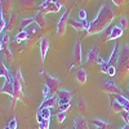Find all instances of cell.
<instances>
[{"label":"cell","instance_id":"obj_35","mask_svg":"<svg viewBox=\"0 0 129 129\" xmlns=\"http://www.w3.org/2000/svg\"><path fill=\"white\" fill-rule=\"evenodd\" d=\"M8 126H9V129H17V119L13 116L12 119L9 120V123H8Z\"/></svg>","mask_w":129,"mask_h":129},{"label":"cell","instance_id":"obj_21","mask_svg":"<svg viewBox=\"0 0 129 129\" xmlns=\"http://www.w3.org/2000/svg\"><path fill=\"white\" fill-rule=\"evenodd\" d=\"M115 100L123 106L124 111H129V98H126V97L123 95V94H116V98Z\"/></svg>","mask_w":129,"mask_h":129},{"label":"cell","instance_id":"obj_22","mask_svg":"<svg viewBox=\"0 0 129 129\" xmlns=\"http://www.w3.org/2000/svg\"><path fill=\"white\" fill-rule=\"evenodd\" d=\"M97 58H98V49H97V48H92L90 52L88 53L87 63L90 64V63H93V62H97Z\"/></svg>","mask_w":129,"mask_h":129},{"label":"cell","instance_id":"obj_12","mask_svg":"<svg viewBox=\"0 0 129 129\" xmlns=\"http://www.w3.org/2000/svg\"><path fill=\"white\" fill-rule=\"evenodd\" d=\"M48 49H49V40H48V38H45V36L40 38V58H41L43 62L45 61Z\"/></svg>","mask_w":129,"mask_h":129},{"label":"cell","instance_id":"obj_47","mask_svg":"<svg viewBox=\"0 0 129 129\" xmlns=\"http://www.w3.org/2000/svg\"><path fill=\"white\" fill-rule=\"evenodd\" d=\"M94 129H101V128H95V126H94Z\"/></svg>","mask_w":129,"mask_h":129},{"label":"cell","instance_id":"obj_8","mask_svg":"<svg viewBox=\"0 0 129 129\" xmlns=\"http://www.w3.org/2000/svg\"><path fill=\"white\" fill-rule=\"evenodd\" d=\"M13 83V89H14V98H17L18 101H22L25 98V94H23V85L21 84L14 76L12 79Z\"/></svg>","mask_w":129,"mask_h":129},{"label":"cell","instance_id":"obj_18","mask_svg":"<svg viewBox=\"0 0 129 129\" xmlns=\"http://www.w3.org/2000/svg\"><path fill=\"white\" fill-rule=\"evenodd\" d=\"M35 23L40 27V28H47L48 26V22H47V18H45V14L43 12H39L35 14Z\"/></svg>","mask_w":129,"mask_h":129},{"label":"cell","instance_id":"obj_33","mask_svg":"<svg viewBox=\"0 0 129 129\" xmlns=\"http://www.w3.org/2000/svg\"><path fill=\"white\" fill-rule=\"evenodd\" d=\"M14 78L25 87V79H23V76H22V72H21V70H17V72H16V75H14Z\"/></svg>","mask_w":129,"mask_h":129},{"label":"cell","instance_id":"obj_42","mask_svg":"<svg viewBox=\"0 0 129 129\" xmlns=\"http://www.w3.org/2000/svg\"><path fill=\"white\" fill-rule=\"evenodd\" d=\"M121 116H123V119H124L126 123H129V111H123V112H121Z\"/></svg>","mask_w":129,"mask_h":129},{"label":"cell","instance_id":"obj_39","mask_svg":"<svg viewBox=\"0 0 129 129\" xmlns=\"http://www.w3.org/2000/svg\"><path fill=\"white\" fill-rule=\"evenodd\" d=\"M39 129H49V120H44L39 123Z\"/></svg>","mask_w":129,"mask_h":129},{"label":"cell","instance_id":"obj_5","mask_svg":"<svg viewBox=\"0 0 129 129\" xmlns=\"http://www.w3.org/2000/svg\"><path fill=\"white\" fill-rule=\"evenodd\" d=\"M61 8H62V5H59L58 3L52 2V0H45L44 3H41L39 5V10L43 12L44 14H47V13H58L61 10Z\"/></svg>","mask_w":129,"mask_h":129},{"label":"cell","instance_id":"obj_10","mask_svg":"<svg viewBox=\"0 0 129 129\" xmlns=\"http://www.w3.org/2000/svg\"><path fill=\"white\" fill-rule=\"evenodd\" d=\"M71 98H72V92L71 90L62 89V90L58 92V102H59V105L71 103Z\"/></svg>","mask_w":129,"mask_h":129},{"label":"cell","instance_id":"obj_41","mask_svg":"<svg viewBox=\"0 0 129 129\" xmlns=\"http://www.w3.org/2000/svg\"><path fill=\"white\" fill-rule=\"evenodd\" d=\"M79 18H80V21L87 19V12H85V9H80L79 10Z\"/></svg>","mask_w":129,"mask_h":129},{"label":"cell","instance_id":"obj_11","mask_svg":"<svg viewBox=\"0 0 129 129\" xmlns=\"http://www.w3.org/2000/svg\"><path fill=\"white\" fill-rule=\"evenodd\" d=\"M58 105H59L58 97L52 95V97H49L48 100H44V101L41 102V105H40L39 109H54V107L58 106Z\"/></svg>","mask_w":129,"mask_h":129},{"label":"cell","instance_id":"obj_3","mask_svg":"<svg viewBox=\"0 0 129 129\" xmlns=\"http://www.w3.org/2000/svg\"><path fill=\"white\" fill-rule=\"evenodd\" d=\"M44 81H45V87L49 88L52 95H56L57 92H59V87H61V81L56 78V76H52L49 74H44Z\"/></svg>","mask_w":129,"mask_h":129},{"label":"cell","instance_id":"obj_31","mask_svg":"<svg viewBox=\"0 0 129 129\" xmlns=\"http://www.w3.org/2000/svg\"><path fill=\"white\" fill-rule=\"evenodd\" d=\"M78 107H79V110H81V111H85L87 110V102H85V100L83 98H79V101H78Z\"/></svg>","mask_w":129,"mask_h":129},{"label":"cell","instance_id":"obj_14","mask_svg":"<svg viewBox=\"0 0 129 129\" xmlns=\"http://www.w3.org/2000/svg\"><path fill=\"white\" fill-rule=\"evenodd\" d=\"M124 30L120 27V26H114L110 28L109 34H107V39L106 40H115V39H119L121 35H123Z\"/></svg>","mask_w":129,"mask_h":129},{"label":"cell","instance_id":"obj_25","mask_svg":"<svg viewBox=\"0 0 129 129\" xmlns=\"http://www.w3.org/2000/svg\"><path fill=\"white\" fill-rule=\"evenodd\" d=\"M9 43H10L9 35L8 34H3L2 35V41H0V49H2V52L9 49Z\"/></svg>","mask_w":129,"mask_h":129},{"label":"cell","instance_id":"obj_28","mask_svg":"<svg viewBox=\"0 0 129 129\" xmlns=\"http://www.w3.org/2000/svg\"><path fill=\"white\" fill-rule=\"evenodd\" d=\"M93 125H94L95 128L106 129L107 126H109V123H107V121H103V120H101V119H94V120H93Z\"/></svg>","mask_w":129,"mask_h":129},{"label":"cell","instance_id":"obj_20","mask_svg":"<svg viewBox=\"0 0 129 129\" xmlns=\"http://www.w3.org/2000/svg\"><path fill=\"white\" fill-rule=\"evenodd\" d=\"M0 76H2L5 81H12V76H10V74H9V70L7 69V66H5V63L2 61V64H0Z\"/></svg>","mask_w":129,"mask_h":129},{"label":"cell","instance_id":"obj_16","mask_svg":"<svg viewBox=\"0 0 129 129\" xmlns=\"http://www.w3.org/2000/svg\"><path fill=\"white\" fill-rule=\"evenodd\" d=\"M74 126L75 129H89V125H88V121L84 116L79 115L74 119Z\"/></svg>","mask_w":129,"mask_h":129},{"label":"cell","instance_id":"obj_15","mask_svg":"<svg viewBox=\"0 0 129 129\" xmlns=\"http://www.w3.org/2000/svg\"><path fill=\"white\" fill-rule=\"evenodd\" d=\"M75 79H76V81H78L80 85L85 84V83H87V80H88V74H87V70L83 69V67L78 69V70H76V72H75Z\"/></svg>","mask_w":129,"mask_h":129},{"label":"cell","instance_id":"obj_19","mask_svg":"<svg viewBox=\"0 0 129 129\" xmlns=\"http://www.w3.org/2000/svg\"><path fill=\"white\" fill-rule=\"evenodd\" d=\"M0 92H2V94H8L9 97H12V98H14V89H13V83L12 81H5L4 85L2 87V89H0Z\"/></svg>","mask_w":129,"mask_h":129},{"label":"cell","instance_id":"obj_17","mask_svg":"<svg viewBox=\"0 0 129 129\" xmlns=\"http://www.w3.org/2000/svg\"><path fill=\"white\" fill-rule=\"evenodd\" d=\"M17 19H18V16H17V13H14V12H13V13H12V16L9 17L8 22H7V27H5L4 34H9V32L16 27V25H17Z\"/></svg>","mask_w":129,"mask_h":129},{"label":"cell","instance_id":"obj_40","mask_svg":"<svg viewBox=\"0 0 129 129\" xmlns=\"http://www.w3.org/2000/svg\"><path fill=\"white\" fill-rule=\"evenodd\" d=\"M58 106H59V111L66 112L70 107H71V103H64V105H58Z\"/></svg>","mask_w":129,"mask_h":129},{"label":"cell","instance_id":"obj_49","mask_svg":"<svg viewBox=\"0 0 129 129\" xmlns=\"http://www.w3.org/2000/svg\"><path fill=\"white\" fill-rule=\"evenodd\" d=\"M128 98H129V97H128Z\"/></svg>","mask_w":129,"mask_h":129},{"label":"cell","instance_id":"obj_36","mask_svg":"<svg viewBox=\"0 0 129 129\" xmlns=\"http://www.w3.org/2000/svg\"><path fill=\"white\" fill-rule=\"evenodd\" d=\"M111 2L117 7V8H123L126 4V0H111Z\"/></svg>","mask_w":129,"mask_h":129},{"label":"cell","instance_id":"obj_44","mask_svg":"<svg viewBox=\"0 0 129 129\" xmlns=\"http://www.w3.org/2000/svg\"><path fill=\"white\" fill-rule=\"evenodd\" d=\"M17 98H12V103H10V110H14L16 109V103H17Z\"/></svg>","mask_w":129,"mask_h":129},{"label":"cell","instance_id":"obj_30","mask_svg":"<svg viewBox=\"0 0 129 129\" xmlns=\"http://www.w3.org/2000/svg\"><path fill=\"white\" fill-rule=\"evenodd\" d=\"M35 2L36 0H21V5H22L26 10H28V9H31L32 7H34Z\"/></svg>","mask_w":129,"mask_h":129},{"label":"cell","instance_id":"obj_48","mask_svg":"<svg viewBox=\"0 0 129 129\" xmlns=\"http://www.w3.org/2000/svg\"><path fill=\"white\" fill-rule=\"evenodd\" d=\"M128 88H129V84H128Z\"/></svg>","mask_w":129,"mask_h":129},{"label":"cell","instance_id":"obj_24","mask_svg":"<svg viewBox=\"0 0 129 129\" xmlns=\"http://www.w3.org/2000/svg\"><path fill=\"white\" fill-rule=\"evenodd\" d=\"M69 25L72 27V28H75L76 31H83V30H85V26H84V23H83V21H78V19H70L69 21Z\"/></svg>","mask_w":129,"mask_h":129},{"label":"cell","instance_id":"obj_7","mask_svg":"<svg viewBox=\"0 0 129 129\" xmlns=\"http://www.w3.org/2000/svg\"><path fill=\"white\" fill-rule=\"evenodd\" d=\"M101 88L105 93L107 94H121V89L120 87H117L116 84H114L112 81H102Z\"/></svg>","mask_w":129,"mask_h":129},{"label":"cell","instance_id":"obj_34","mask_svg":"<svg viewBox=\"0 0 129 129\" xmlns=\"http://www.w3.org/2000/svg\"><path fill=\"white\" fill-rule=\"evenodd\" d=\"M128 25H129L128 18H126V17H121V18H120V27H121L123 30H125V28H128Z\"/></svg>","mask_w":129,"mask_h":129},{"label":"cell","instance_id":"obj_9","mask_svg":"<svg viewBox=\"0 0 129 129\" xmlns=\"http://www.w3.org/2000/svg\"><path fill=\"white\" fill-rule=\"evenodd\" d=\"M83 58V50H81V41L80 39L76 40L75 43V48H74V63L75 64H80Z\"/></svg>","mask_w":129,"mask_h":129},{"label":"cell","instance_id":"obj_43","mask_svg":"<svg viewBox=\"0 0 129 129\" xmlns=\"http://www.w3.org/2000/svg\"><path fill=\"white\" fill-rule=\"evenodd\" d=\"M52 2H54V3H58L59 5L64 7V5H67V0H52Z\"/></svg>","mask_w":129,"mask_h":129},{"label":"cell","instance_id":"obj_2","mask_svg":"<svg viewBox=\"0 0 129 129\" xmlns=\"http://www.w3.org/2000/svg\"><path fill=\"white\" fill-rule=\"evenodd\" d=\"M129 76V45L125 44L119 52V58L116 62V79L124 81Z\"/></svg>","mask_w":129,"mask_h":129},{"label":"cell","instance_id":"obj_45","mask_svg":"<svg viewBox=\"0 0 129 129\" xmlns=\"http://www.w3.org/2000/svg\"><path fill=\"white\" fill-rule=\"evenodd\" d=\"M120 129H129V124H125L124 126H121Z\"/></svg>","mask_w":129,"mask_h":129},{"label":"cell","instance_id":"obj_23","mask_svg":"<svg viewBox=\"0 0 129 129\" xmlns=\"http://www.w3.org/2000/svg\"><path fill=\"white\" fill-rule=\"evenodd\" d=\"M35 22V17H28V18H23L22 21H21V25H19V27H21V31H25V30H27L32 23Z\"/></svg>","mask_w":129,"mask_h":129},{"label":"cell","instance_id":"obj_1","mask_svg":"<svg viewBox=\"0 0 129 129\" xmlns=\"http://www.w3.org/2000/svg\"><path fill=\"white\" fill-rule=\"evenodd\" d=\"M115 18V12L114 9L107 4L103 3L97 17L90 22L89 28L87 30V35H95V34H101L102 31H105L107 27L110 26L112 22V19Z\"/></svg>","mask_w":129,"mask_h":129},{"label":"cell","instance_id":"obj_26","mask_svg":"<svg viewBox=\"0 0 129 129\" xmlns=\"http://www.w3.org/2000/svg\"><path fill=\"white\" fill-rule=\"evenodd\" d=\"M28 40V32L25 31H19L17 36H16V43H21V41H27Z\"/></svg>","mask_w":129,"mask_h":129},{"label":"cell","instance_id":"obj_4","mask_svg":"<svg viewBox=\"0 0 129 129\" xmlns=\"http://www.w3.org/2000/svg\"><path fill=\"white\" fill-rule=\"evenodd\" d=\"M70 13H71V9L67 8L66 12L62 14V17L58 21V25H57V36L58 38L63 36L64 32H66V27H67V23H69V21H70Z\"/></svg>","mask_w":129,"mask_h":129},{"label":"cell","instance_id":"obj_38","mask_svg":"<svg viewBox=\"0 0 129 129\" xmlns=\"http://www.w3.org/2000/svg\"><path fill=\"white\" fill-rule=\"evenodd\" d=\"M3 53H4V56H5V58H7L8 61H12V59H13V53L10 52V49H7V50H4Z\"/></svg>","mask_w":129,"mask_h":129},{"label":"cell","instance_id":"obj_13","mask_svg":"<svg viewBox=\"0 0 129 129\" xmlns=\"http://www.w3.org/2000/svg\"><path fill=\"white\" fill-rule=\"evenodd\" d=\"M119 47H117V43H115V45L112 48V52H111V54L109 57V59H107V66H116V62H117V58H119Z\"/></svg>","mask_w":129,"mask_h":129},{"label":"cell","instance_id":"obj_29","mask_svg":"<svg viewBox=\"0 0 129 129\" xmlns=\"http://www.w3.org/2000/svg\"><path fill=\"white\" fill-rule=\"evenodd\" d=\"M38 112L43 116V119H45V120H50V116H52L50 109H39V111H38Z\"/></svg>","mask_w":129,"mask_h":129},{"label":"cell","instance_id":"obj_46","mask_svg":"<svg viewBox=\"0 0 129 129\" xmlns=\"http://www.w3.org/2000/svg\"><path fill=\"white\" fill-rule=\"evenodd\" d=\"M89 2V0H83V3H88Z\"/></svg>","mask_w":129,"mask_h":129},{"label":"cell","instance_id":"obj_6","mask_svg":"<svg viewBox=\"0 0 129 129\" xmlns=\"http://www.w3.org/2000/svg\"><path fill=\"white\" fill-rule=\"evenodd\" d=\"M0 5H2V18L9 19L12 16V9H13V0H0Z\"/></svg>","mask_w":129,"mask_h":129},{"label":"cell","instance_id":"obj_32","mask_svg":"<svg viewBox=\"0 0 129 129\" xmlns=\"http://www.w3.org/2000/svg\"><path fill=\"white\" fill-rule=\"evenodd\" d=\"M66 117H67V114L63 112V111H59V112L57 114V120H58L59 124H62L64 120H66Z\"/></svg>","mask_w":129,"mask_h":129},{"label":"cell","instance_id":"obj_37","mask_svg":"<svg viewBox=\"0 0 129 129\" xmlns=\"http://www.w3.org/2000/svg\"><path fill=\"white\" fill-rule=\"evenodd\" d=\"M107 75L109 76H116V66H110L107 70Z\"/></svg>","mask_w":129,"mask_h":129},{"label":"cell","instance_id":"obj_27","mask_svg":"<svg viewBox=\"0 0 129 129\" xmlns=\"http://www.w3.org/2000/svg\"><path fill=\"white\" fill-rule=\"evenodd\" d=\"M111 110L115 112V114H119V112H123L124 111V109H123V106L117 102L116 100H114V101H111Z\"/></svg>","mask_w":129,"mask_h":129}]
</instances>
